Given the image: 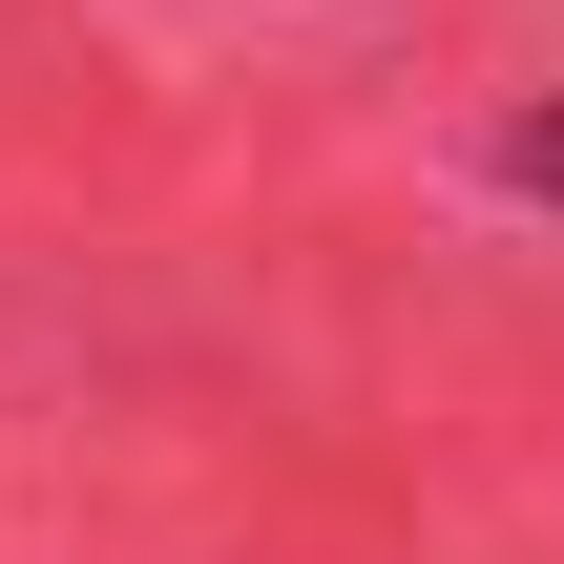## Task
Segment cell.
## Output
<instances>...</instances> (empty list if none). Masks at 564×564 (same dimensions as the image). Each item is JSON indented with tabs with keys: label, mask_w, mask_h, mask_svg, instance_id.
<instances>
[{
	"label": "cell",
	"mask_w": 564,
	"mask_h": 564,
	"mask_svg": "<svg viewBox=\"0 0 564 564\" xmlns=\"http://www.w3.org/2000/svg\"><path fill=\"white\" fill-rule=\"evenodd\" d=\"M502 167H523V188H564V126H523V147H502Z\"/></svg>",
	"instance_id": "obj_1"
}]
</instances>
